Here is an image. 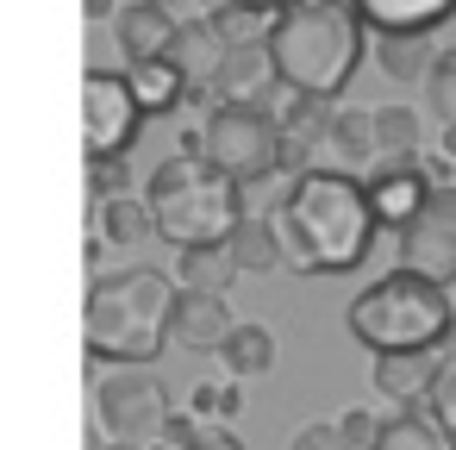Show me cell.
Returning a JSON list of instances; mask_svg holds the SVG:
<instances>
[{
  "instance_id": "1",
  "label": "cell",
  "mask_w": 456,
  "mask_h": 450,
  "mask_svg": "<svg viewBox=\"0 0 456 450\" xmlns=\"http://www.w3.org/2000/svg\"><path fill=\"white\" fill-rule=\"evenodd\" d=\"M375 207H369V182H356L350 169H306L288 213L275 219L281 238V269L294 275H344L369 257L375 244Z\"/></svg>"
},
{
  "instance_id": "2",
  "label": "cell",
  "mask_w": 456,
  "mask_h": 450,
  "mask_svg": "<svg viewBox=\"0 0 456 450\" xmlns=\"http://www.w3.org/2000/svg\"><path fill=\"white\" fill-rule=\"evenodd\" d=\"M369 26L350 0H294L269 26V57L288 94H313V101H338L362 63Z\"/></svg>"
},
{
  "instance_id": "3",
  "label": "cell",
  "mask_w": 456,
  "mask_h": 450,
  "mask_svg": "<svg viewBox=\"0 0 456 450\" xmlns=\"http://www.w3.org/2000/svg\"><path fill=\"white\" fill-rule=\"evenodd\" d=\"M175 307H182V294L163 269H113V275H94V288H88L82 338H88L94 356L119 363V369H138L169 344Z\"/></svg>"
},
{
  "instance_id": "4",
  "label": "cell",
  "mask_w": 456,
  "mask_h": 450,
  "mask_svg": "<svg viewBox=\"0 0 456 450\" xmlns=\"http://www.w3.org/2000/svg\"><path fill=\"white\" fill-rule=\"evenodd\" d=\"M456 313H450V294L412 269H387L375 275L350 307H344V331L356 344H369L375 356H431L444 338H450Z\"/></svg>"
},
{
  "instance_id": "5",
  "label": "cell",
  "mask_w": 456,
  "mask_h": 450,
  "mask_svg": "<svg viewBox=\"0 0 456 450\" xmlns=\"http://www.w3.org/2000/svg\"><path fill=\"white\" fill-rule=\"evenodd\" d=\"M151 219H157V238L175 244V250H200V244H232L244 207H238V182L219 176L207 157H169L151 188Z\"/></svg>"
},
{
  "instance_id": "6",
  "label": "cell",
  "mask_w": 456,
  "mask_h": 450,
  "mask_svg": "<svg viewBox=\"0 0 456 450\" xmlns=\"http://www.w3.org/2000/svg\"><path fill=\"white\" fill-rule=\"evenodd\" d=\"M200 157L244 188V182L281 169V126L269 107H213L200 126Z\"/></svg>"
},
{
  "instance_id": "7",
  "label": "cell",
  "mask_w": 456,
  "mask_h": 450,
  "mask_svg": "<svg viewBox=\"0 0 456 450\" xmlns=\"http://www.w3.org/2000/svg\"><path fill=\"white\" fill-rule=\"evenodd\" d=\"M94 419L107 425L113 444H163L169 388L157 381V369H113L94 388Z\"/></svg>"
},
{
  "instance_id": "8",
  "label": "cell",
  "mask_w": 456,
  "mask_h": 450,
  "mask_svg": "<svg viewBox=\"0 0 456 450\" xmlns=\"http://www.w3.org/2000/svg\"><path fill=\"white\" fill-rule=\"evenodd\" d=\"M138 119H144V101L132 88V76H113V70H88L82 76V144H88V163H119L138 138Z\"/></svg>"
},
{
  "instance_id": "9",
  "label": "cell",
  "mask_w": 456,
  "mask_h": 450,
  "mask_svg": "<svg viewBox=\"0 0 456 450\" xmlns=\"http://www.w3.org/2000/svg\"><path fill=\"white\" fill-rule=\"evenodd\" d=\"M225 51H232V38L219 32V20L213 13H200V20H188L182 26V38H175V51H169V63L182 70V82H188V101L194 107H219L213 101V88H219V70H225Z\"/></svg>"
},
{
  "instance_id": "10",
  "label": "cell",
  "mask_w": 456,
  "mask_h": 450,
  "mask_svg": "<svg viewBox=\"0 0 456 450\" xmlns=\"http://www.w3.org/2000/svg\"><path fill=\"white\" fill-rule=\"evenodd\" d=\"M331 113H338V101L281 94V107H275V126H281V163H288L294 176H306V169H313V151L331 138Z\"/></svg>"
},
{
  "instance_id": "11",
  "label": "cell",
  "mask_w": 456,
  "mask_h": 450,
  "mask_svg": "<svg viewBox=\"0 0 456 450\" xmlns=\"http://www.w3.org/2000/svg\"><path fill=\"white\" fill-rule=\"evenodd\" d=\"M425 200H431V176H425L419 163H406V169H375V176H369V207H375V219H381L387 232H412V225L425 219Z\"/></svg>"
},
{
  "instance_id": "12",
  "label": "cell",
  "mask_w": 456,
  "mask_h": 450,
  "mask_svg": "<svg viewBox=\"0 0 456 450\" xmlns=\"http://www.w3.org/2000/svg\"><path fill=\"white\" fill-rule=\"evenodd\" d=\"M232 331H238V319H232L225 294H182L169 344H175V350H194V356H219Z\"/></svg>"
},
{
  "instance_id": "13",
  "label": "cell",
  "mask_w": 456,
  "mask_h": 450,
  "mask_svg": "<svg viewBox=\"0 0 456 450\" xmlns=\"http://www.w3.org/2000/svg\"><path fill=\"white\" fill-rule=\"evenodd\" d=\"M113 38L126 51V70H132V63H163L175 51L182 26L169 20V7H157V0H132V7L119 13V26H113Z\"/></svg>"
},
{
  "instance_id": "14",
  "label": "cell",
  "mask_w": 456,
  "mask_h": 450,
  "mask_svg": "<svg viewBox=\"0 0 456 450\" xmlns=\"http://www.w3.org/2000/svg\"><path fill=\"white\" fill-rule=\"evenodd\" d=\"M350 7L375 38H425L456 13V0H350Z\"/></svg>"
},
{
  "instance_id": "15",
  "label": "cell",
  "mask_w": 456,
  "mask_h": 450,
  "mask_svg": "<svg viewBox=\"0 0 456 450\" xmlns=\"http://www.w3.org/2000/svg\"><path fill=\"white\" fill-rule=\"evenodd\" d=\"M400 269H412V275L450 288V282H456V225L419 219L412 232H400Z\"/></svg>"
},
{
  "instance_id": "16",
  "label": "cell",
  "mask_w": 456,
  "mask_h": 450,
  "mask_svg": "<svg viewBox=\"0 0 456 450\" xmlns=\"http://www.w3.org/2000/svg\"><path fill=\"white\" fill-rule=\"evenodd\" d=\"M325 151H338V163L356 176L362 163H375L381 157V144H375V107H356V101H338V113H331V138H325Z\"/></svg>"
},
{
  "instance_id": "17",
  "label": "cell",
  "mask_w": 456,
  "mask_h": 450,
  "mask_svg": "<svg viewBox=\"0 0 456 450\" xmlns=\"http://www.w3.org/2000/svg\"><path fill=\"white\" fill-rule=\"evenodd\" d=\"M437 356H375V394H387L400 413H425Z\"/></svg>"
},
{
  "instance_id": "18",
  "label": "cell",
  "mask_w": 456,
  "mask_h": 450,
  "mask_svg": "<svg viewBox=\"0 0 456 450\" xmlns=\"http://www.w3.org/2000/svg\"><path fill=\"white\" fill-rule=\"evenodd\" d=\"M238 275H244V269H238L232 244H200V250H175V282H182V294H225V288H232Z\"/></svg>"
},
{
  "instance_id": "19",
  "label": "cell",
  "mask_w": 456,
  "mask_h": 450,
  "mask_svg": "<svg viewBox=\"0 0 456 450\" xmlns=\"http://www.w3.org/2000/svg\"><path fill=\"white\" fill-rule=\"evenodd\" d=\"M375 144H381L387 169H406V163H419V144H425V119H419L412 107L387 101V107H375Z\"/></svg>"
},
{
  "instance_id": "20",
  "label": "cell",
  "mask_w": 456,
  "mask_h": 450,
  "mask_svg": "<svg viewBox=\"0 0 456 450\" xmlns=\"http://www.w3.org/2000/svg\"><path fill=\"white\" fill-rule=\"evenodd\" d=\"M219 363H225V375L232 381H256V375H269L275 369V331L269 325H238L232 338H225V350H219Z\"/></svg>"
},
{
  "instance_id": "21",
  "label": "cell",
  "mask_w": 456,
  "mask_h": 450,
  "mask_svg": "<svg viewBox=\"0 0 456 450\" xmlns=\"http://www.w3.org/2000/svg\"><path fill=\"white\" fill-rule=\"evenodd\" d=\"M425 113L437 119V151L456 163V51H437L425 76Z\"/></svg>"
},
{
  "instance_id": "22",
  "label": "cell",
  "mask_w": 456,
  "mask_h": 450,
  "mask_svg": "<svg viewBox=\"0 0 456 450\" xmlns=\"http://www.w3.org/2000/svg\"><path fill=\"white\" fill-rule=\"evenodd\" d=\"M294 188H300V176H294V169L281 163V169H269V176L244 182V188H238V207H244V219H263V225H275V219L288 213Z\"/></svg>"
},
{
  "instance_id": "23",
  "label": "cell",
  "mask_w": 456,
  "mask_h": 450,
  "mask_svg": "<svg viewBox=\"0 0 456 450\" xmlns=\"http://www.w3.org/2000/svg\"><path fill=\"white\" fill-rule=\"evenodd\" d=\"M126 76H132V88H138L144 113H169V107H182V101H188V82H182V70H175L169 57H163V63H132Z\"/></svg>"
},
{
  "instance_id": "24",
  "label": "cell",
  "mask_w": 456,
  "mask_h": 450,
  "mask_svg": "<svg viewBox=\"0 0 456 450\" xmlns=\"http://www.w3.org/2000/svg\"><path fill=\"white\" fill-rule=\"evenodd\" d=\"M375 63H381L387 82H425L431 63H437V51L425 38H375Z\"/></svg>"
},
{
  "instance_id": "25",
  "label": "cell",
  "mask_w": 456,
  "mask_h": 450,
  "mask_svg": "<svg viewBox=\"0 0 456 450\" xmlns=\"http://www.w3.org/2000/svg\"><path fill=\"white\" fill-rule=\"evenodd\" d=\"M375 450H456V438L437 431L425 413H394V419H381Z\"/></svg>"
},
{
  "instance_id": "26",
  "label": "cell",
  "mask_w": 456,
  "mask_h": 450,
  "mask_svg": "<svg viewBox=\"0 0 456 450\" xmlns=\"http://www.w3.org/2000/svg\"><path fill=\"white\" fill-rule=\"evenodd\" d=\"M101 225H107V244H126V250L157 238L151 200H138V194H126V200H107V207H101Z\"/></svg>"
},
{
  "instance_id": "27",
  "label": "cell",
  "mask_w": 456,
  "mask_h": 450,
  "mask_svg": "<svg viewBox=\"0 0 456 450\" xmlns=\"http://www.w3.org/2000/svg\"><path fill=\"white\" fill-rule=\"evenodd\" d=\"M232 257H238L244 275L281 269V238H275V225H263V219H238V232H232Z\"/></svg>"
},
{
  "instance_id": "28",
  "label": "cell",
  "mask_w": 456,
  "mask_h": 450,
  "mask_svg": "<svg viewBox=\"0 0 456 450\" xmlns=\"http://www.w3.org/2000/svg\"><path fill=\"white\" fill-rule=\"evenodd\" d=\"M425 419H431L437 431H450V438H456V350H444V356H437V369H431Z\"/></svg>"
},
{
  "instance_id": "29",
  "label": "cell",
  "mask_w": 456,
  "mask_h": 450,
  "mask_svg": "<svg viewBox=\"0 0 456 450\" xmlns=\"http://www.w3.org/2000/svg\"><path fill=\"white\" fill-rule=\"evenodd\" d=\"M238 406H244L238 381H200V388L188 394V413H194V419H219V425H232Z\"/></svg>"
},
{
  "instance_id": "30",
  "label": "cell",
  "mask_w": 456,
  "mask_h": 450,
  "mask_svg": "<svg viewBox=\"0 0 456 450\" xmlns=\"http://www.w3.org/2000/svg\"><path fill=\"white\" fill-rule=\"evenodd\" d=\"M338 431H344V444H350V450H375V438H381V419H375L369 406H350V413L338 419Z\"/></svg>"
},
{
  "instance_id": "31",
  "label": "cell",
  "mask_w": 456,
  "mask_h": 450,
  "mask_svg": "<svg viewBox=\"0 0 456 450\" xmlns=\"http://www.w3.org/2000/svg\"><path fill=\"white\" fill-rule=\"evenodd\" d=\"M288 450H350V444H344L338 419H313V425H300V431L288 438Z\"/></svg>"
},
{
  "instance_id": "32",
  "label": "cell",
  "mask_w": 456,
  "mask_h": 450,
  "mask_svg": "<svg viewBox=\"0 0 456 450\" xmlns=\"http://www.w3.org/2000/svg\"><path fill=\"white\" fill-rule=\"evenodd\" d=\"M88 194L126 200V163H88Z\"/></svg>"
},
{
  "instance_id": "33",
  "label": "cell",
  "mask_w": 456,
  "mask_h": 450,
  "mask_svg": "<svg viewBox=\"0 0 456 450\" xmlns=\"http://www.w3.org/2000/svg\"><path fill=\"white\" fill-rule=\"evenodd\" d=\"M425 219H431V225H456V182H450V188H431Z\"/></svg>"
},
{
  "instance_id": "34",
  "label": "cell",
  "mask_w": 456,
  "mask_h": 450,
  "mask_svg": "<svg viewBox=\"0 0 456 450\" xmlns=\"http://www.w3.org/2000/svg\"><path fill=\"white\" fill-rule=\"evenodd\" d=\"M194 450H244V444H238V431H232V425H207Z\"/></svg>"
},
{
  "instance_id": "35",
  "label": "cell",
  "mask_w": 456,
  "mask_h": 450,
  "mask_svg": "<svg viewBox=\"0 0 456 450\" xmlns=\"http://www.w3.org/2000/svg\"><path fill=\"white\" fill-rule=\"evenodd\" d=\"M82 13H88V26H119V0H82Z\"/></svg>"
},
{
  "instance_id": "36",
  "label": "cell",
  "mask_w": 456,
  "mask_h": 450,
  "mask_svg": "<svg viewBox=\"0 0 456 450\" xmlns=\"http://www.w3.org/2000/svg\"><path fill=\"white\" fill-rule=\"evenodd\" d=\"M232 7H250V13H281V7H294V0H232Z\"/></svg>"
},
{
  "instance_id": "37",
  "label": "cell",
  "mask_w": 456,
  "mask_h": 450,
  "mask_svg": "<svg viewBox=\"0 0 456 450\" xmlns=\"http://www.w3.org/2000/svg\"><path fill=\"white\" fill-rule=\"evenodd\" d=\"M107 450H151V444H107Z\"/></svg>"
},
{
  "instance_id": "38",
  "label": "cell",
  "mask_w": 456,
  "mask_h": 450,
  "mask_svg": "<svg viewBox=\"0 0 456 450\" xmlns=\"http://www.w3.org/2000/svg\"><path fill=\"white\" fill-rule=\"evenodd\" d=\"M157 7H169V0H157Z\"/></svg>"
}]
</instances>
